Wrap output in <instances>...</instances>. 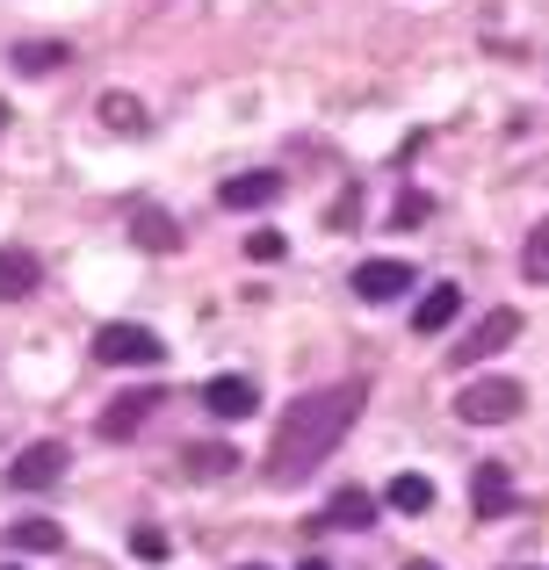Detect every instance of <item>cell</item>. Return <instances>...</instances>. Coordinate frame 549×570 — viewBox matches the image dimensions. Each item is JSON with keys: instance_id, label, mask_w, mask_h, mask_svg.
<instances>
[{"instance_id": "1", "label": "cell", "mask_w": 549, "mask_h": 570, "mask_svg": "<svg viewBox=\"0 0 549 570\" xmlns=\"http://www.w3.org/2000/svg\"><path fill=\"white\" fill-rule=\"evenodd\" d=\"M362 404H369V376H347V383H325V390H311V397H296L290 412H282L275 441H268V470L261 476L282 484V491L304 484V476L347 441V426L362 419Z\"/></svg>"}, {"instance_id": "2", "label": "cell", "mask_w": 549, "mask_h": 570, "mask_svg": "<svg viewBox=\"0 0 549 570\" xmlns=\"http://www.w3.org/2000/svg\"><path fill=\"white\" fill-rule=\"evenodd\" d=\"M95 362H109V368H159L167 362V340L153 333V325H101L95 333Z\"/></svg>"}, {"instance_id": "3", "label": "cell", "mask_w": 549, "mask_h": 570, "mask_svg": "<svg viewBox=\"0 0 549 570\" xmlns=\"http://www.w3.org/2000/svg\"><path fill=\"white\" fill-rule=\"evenodd\" d=\"M528 404V390L513 376H484V383H463V397H455V412L470 419V426H507L513 412Z\"/></svg>"}, {"instance_id": "4", "label": "cell", "mask_w": 549, "mask_h": 570, "mask_svg": "<svg viewBox=\"0 0 549 570\" xmlns=\"http://www.w3.org/2000/svg\"><path fill=\"white\" fill-rule=\"evenodd\" d=\"M513 340H521V311H484L449 354H455V368H478V362H492V354H507Z\"/></svg>"}, {"instance_id": "5", "label": "cell", "mask_w": 549, "mask_h": 570, "mask_svg": "<svg viewBox=\"0 0 549 570\" xmlns=\"http://www.w3.org/2000/svg\"><path fill=\"white\" fill-rule=\"evenodd\" d=\"M66 441H29L22 455L8 462V491H51L58 476H66Z\"/></svg>"}, {"instance_id": "6", "label": "cell", "mask_w": 549, "mask_h": 570, "mask_svg": "<svg viewBox=\"0 0 549 570\" xmlns=\"http://www.w3.org/2000/svg\"><path fill=\"white\" fill-rule=\"evenodd\" d=\"M347 289L362 296V304H398V296L412 289V261H362Z\"/></svg>"}, {"instance_id": "7", "label": "cell", "mask_w": 549, "mask_h": 570, "mask_svg": "<svg viewBox=\"0 0 549 570\" xmlns=\"http://www.w3.org/2000/svg\"><path fill=\"white\" fill-rule=\"evenodd\" d=\"M159 404H167L159 390H124V397H116L109 412H101V441H130V433H138L145 419L159 412Z\"/></svg>"}, {"instance_id": "8", "label": "cell", "mask_w": 549, "mask_h": 570, "mask_svg": "<svg viewBox=\"0 0 549 570\" xmlns=\"http://www.w3.org/2000/svg\"><path fill=\"white\" fill-rule=\"evenodd\" d=\"M282 188H290V174H232L225 188H217V203L225 209H268V203H282Z\"/></svg>"}, {"instance_id": "9", "label": "cell", "mask_w": 549, "mask_h": 570, "mask_svg": "<svg viewBox=\"0 0 549 570\" xmlns=\"http://www.w3.org/2000/svg\"><path fill=\"white\" fill-rule=\"evenodd\" d=\"M43 289V261L29 246H0V304H22Z\"/></svg>"}, {"instance_id": "10", "label": "cell", "mask_w": 549, "mask_h": 570, "mask_svg": "<svg viewBox=\"0 0 549 570\" xmlns=\"http://www.w3.org/2000/svg\"><path fill=\"white\" fill-rule=\"evenodd\" d=\"M470 505H478V520H507V505H513V470H507V462H478V476H470Z\"/></svg>"}, {"instance_id": "11", "label": "cell", "mask_w": 549, "mask_h": 570, "mask_svg": "<svg viewBox=\"0 0 549 570\" xmlns=\"http://www.w3.org/2000/svg\"><path fill=\"white\" fill-rule=\"evenodd\" d=\"M203 404L217 419H246V412H261V390H254V376H210L203 383Z\"/></svg>"}, {"instance_id": "12", "label": "cell", "mask_w": 549, "mask_h": 570, "mask_svg": "<svg viewBox=\"0 0 549 570\" xmlns=\"http://www.w3.org/2000/svg\"><path fill=\"white\" fill-rule=\"evenodd\" d=\"M325 528H340V534H362V528H376V499H369V491H333V499H325Z\"/></svg>"}, {"instance_id": "13", "label": "cell", "mask_w": 549, "mask_h": 570, "mask_svg": "<svg viewBox=\"0 0 549 570\" xmlns=\"http://www.w3.org/2000/svg\"><path fill=\"white\" fill-rule=\"evenodd\" d=\"M130 232H138L145 253H174V246H182V224H174L159 203H138V209H130Z\"/></svg>"}, {"instance_id": "14", "label": "cell", "mask_w": 549, "mask_h": 570, "mask_svg": "<svg viewBox=\"0 0 549 570\" xmlns=\"http://www.w3.org/2000/svg\"><path fill=\"white\" fill-rule=\"evenodd\" d=\"M455 311H463V289H427V296H420V311H412V333H427V340L449 333Z\"/></svg>"}, {"instance_id": "15", "label": "cell", "mask_w": 549, "mask_h": 570, "mask_svg": "<svg viewBox=\"0 0 549 570\" xmlns=\"http://www.w3.org/2000/svg\"><path fill=\"white\" fill-rule=\"evenodd\" d=\"M66 43H51V37H29V43H14V72H22V80H43V72H58L66 66Z\"/></svg>"}, {"instance_id": "16", "label": "cell", "mask_w": 549, "mask_h": 570, "mask_svg": "<svg viewBox=\"0 0 549 570\" xmlns=\"http://www.w3.org/2000/svg\"><path fill=\"white\" fill-rule=\"evenodd\" d=\"M58 542H66V534H58V520H14V528H8V549H14V557H51Z\"/></svg>"}, {"instance_id": "17", "label": "cell", "mask_w": 549, "mask_h": 570, "mask_svg": "<svg viewBox=\"0 0 549 570\" xmlns=\"http://www.w3.org/2000/svg\"><path fill=\"white\" fill-rule=\"evenodd\" d=\"M383 505H391V513H427V505H434V484H427L420 470H398L391 491H383Z\"/></svg>"}, {"instance_id": "18", "label": "cell", "mask_w": 549, "mask_h": 570, "mask_svg": "<svg viewBox=\"0 0 549 570\" xmlns=\"http://www.w3.org/2000/svg\"><path fill=\"white\" fill-rule=\"evenodd\" d=\"M521 282H536V289H549V217H542L536 232L521 238Z\"/></svg>"}, {"instance_id": "19", "label": "cell", "mask_w": 549, "mask_h": 570, "mask_svg": "<svg viewBox=\"0 0 549 570\" xmlns=\"http://www.w3.org/2000/svg\"><path fill=\"white\" fill-rule=\"evenodd\" d=\"M101 124L124 130V138H138V130H145V109H138L130 95H101Z\"/></svg>"}, {"instance_id": "20", "label": "cell", "mask_w": 549, "mask_h": 570, "mask_svg": "<svg viewBox=\"0 0 549 570\" xmlns=\"http://www.w3.org/2000/svg\"><path fill=\"white\" fill-rule=\"evenodd\" d=\"M232 462H239V455H232V448H217V441H196V448H188V470H196V476H225Z\"/></svg>"}, {"instance_id": "21", "label": "cell", "mask_w": 549, "mask_h": 570, "mask_svg": "<svg viewBox=\"0 0 549 570\" xmlns=\"http://www.w3.org/2000/svg\"><path fill=\"white\" fill-rule=\"evenodd\" d=\"M427 209H434V203H427L420 188H405V195H398V203H391V224H398V232H405V224H420V217H427Z\"/></svg>"}, {"instance_id": "22", "label": "cell", "mask_w": 549, "mask_h": 570, "mask_svg": "<svg viewBox=\"0 0 549 570\" xmlns=\"http://www.w3.org/2000/svg\"><path fill=\"white\" fill-rule=\"evenodd\" d=\"M246 253H254V261H282L290 238H282V232H254V238H246Z\"/></svg>"}, {"instance_id": "23", "label": "cell", "mask_w": 549, "mask_h": 570, "mask_svg": "<svg viewBox=\"0 0 549 570\" xmlns=\"http://www.w3.org/2000/svg\"><path fill=\"white\" fill-rule=\"evenodd\" d=\"M130 549H138L145 563H159V557H167V534H159V528H138V534H130Z\"/></svg>"}, {"instance_id": "24", "label": "cell", "mask_w": 549, "mask_h": 570, "mask_svg": "<svg viewBox=\"0 0 549 570\" xmlns=\"http://www.w3.org/2000/svg\"><path fill=\"white\" fill-rule=\"evenodd\" d=\"M354 209H362V203H354V188H347V195H340L333 209H325V224H354Z\"/></svg>"}, {"instance_id": "25", "label": "cell", "mask_w": 549, "mask_h": 570, "mask_svg": "<svg viewBox=\"0 0 549 570\" xmlns=\"http://www.w3.org/2000/svg\"><path fill=\"white\" fill-rule=\"evenodd\" d=\"M296 570H333V563H318V557H304V563H296Z\"/></svg>"}, {"instance_id": "26", "label": "cell", "mask_w": 549, "mask_h": 570, "mask_svg": "<svg viewBox=\"0 0 549 570\" xmlns=\"http://www.w3.org/2000/svg\"><path fill=\"white\" fill-rule=\"evenodd\" d=\"M0 138H8V101H0Z\"/></svg>"}, {"instance_id": "27", "label": "cell", "mask_w": 549, "mask_h": 570, "mask_svg": "<svg viewBox=\"0 0 549 570\" xmlns=\"http://www.w3.org/2000/svg\"><path fill=\"white\" fill-rule=\"evenodd\" d=\"M405 570H441V563H427V557H420V563H405Z\"/></svg>"}, {"instance_id": "28", "label": "cell", "mask_w": 549, "mask_h": 570, "mask_svg": "<svg viewBox=\"0 0 549 570\" xmlns=\"http://www.w3.org/2000/svg\"><path fill=\"white\" fill-rule=\"evenodd\" d=\"M239 570H268V563H239Z\"/></svg>"}, {"instance_id": "29", "label": "cell", "mask_w": 549, "mask_h": 570, "mask_svg": "<svg viewBox=\"0 0 549 570\" xmlns=\"http://www.w3.org/2000/svg\"><path fill=\"white\" fill-rule=\"evenodd\" d=\"M513 570H528V563H513Z\"/></svg>"}, {"instance_id": "30", "label": "cell", "mask_w": 549, "mask_h": 570, "mask_svg": "<svg viewBox=\"0 0 549 570\" xmlns=\"http://www.w3.org/2000/svg\"><path fill=\"white\" fill-rule=\"evenodd\" d=\"M8 570H22V563H8Z\"/></svg>"}]
</instances>
